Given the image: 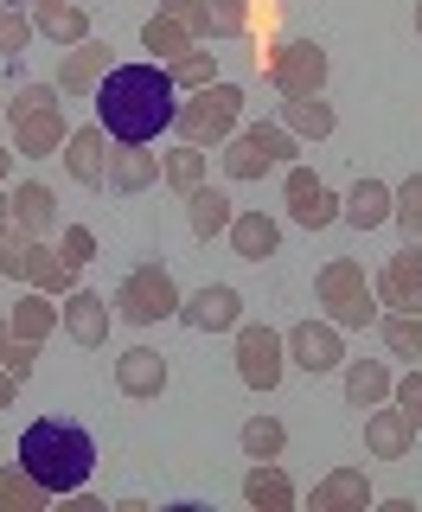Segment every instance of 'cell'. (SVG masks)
Instances as JSON below:
<instances>
[{
  "label": "cell",
  "instance_id": "obj_1",
  "mask_svg": "<svg viewBox=\"0 0 422 512\" xmlns=\"http://www.w3.org/2000/svg\"><path fill=\"white\" fill-rule=\"evenodd\" d=\"M173 116H180V90L167 64H109V77L96 84V122L109 141L148 148L160 141V128H173Z\"/></svg>",
  "mask_w": 422,
  "mask_h": 512
},
{
  "label": "cell",
  "instance_id": "obj_2",
  "mask_svg": "<svg viewBox=\"0 0 422 512\" xmlns=\"http://www.w3.org/2000/svg\"><path fill=\"white\" fill-rule=\"evenodd\" d=\"M20 468L39 480L52 500H71L96 468V442L84 423H64V416H39L20 436Z\"/></svg>",
  "mask_w": 422,
  "mask_h": 512
},
{
  "label": "cell",
  "instance_id": "obj_3",
  "mask_svg": "<svg viewBox=\"0 0 422 512\" xmlns=\"http://www.w3.org/2000/svg\"><path fill=\"white\" fill-rule=\"evenodd\" d=\"M7 122H13V154L26 160H52L64 141H71V122H64L58 84H26L7 96Z\"/></svg>",
  "mask_w": 422,
  "mask_h": 512
},
{
  "label": "cell",
  "instance_id": "obj_4",
  "mask_svg": "<svg viewBox=\"0 0 422 512\" xmlns=\"http://www.w3.org/2000/svg\"><path fill=\"white\" fill-rule=\"evenodd\" d=\"M314 295H320V308H327V320L339 333H346V327H378V288H371L365 263H352V256L320 263Z\"/></svg>",
  "mask_w": 422,
  "mask_h": 512
},
{
  "label": "cell",
  "instance_id": "obj_5",
  "mask_svg": "<svg viewBox=\"0 0 422 512\" xmlns=\"http://www.w3.org/2000/svg\"><path fill=\"white\" fill-rule=\"evenodd\" d=\"M180 282H173V269L167 263H135L122 276V288H116V320H128V327H154V320H173L180 314Z\"/></svg>",
  "mask_w": 422,
  "mask_h": 512
},
{
  "label": "cell",
  "instance_id": "obj_6",
  "mask_svg": "<svg viewBox=\"0 0 422 512\" xmlns=\"http://www.w3.org/2000/svg\"><path fill=\"white\" fill-rule=\"evenodd\" d=\"M243 122V90L237 84H205L192 90L180 103V116H173V128H180V141H192V148H205V141H231Z\"/></svg>",
  "mask_w": 422,
  "mask_h": 512
},
{
  "label": "cell",
  "instance_id": "obj_7",
  "mask_svg": "<svg viewBox=\"0 0 422 512\" xmlns=\"http://www.w3.org/2000/svg\"><path fill=\"white\" fill-rule=\"evenodd\" d=\"M218 160H224L231 180H263V173H275V167L295 160V135H288L282 122H250V128H237V135L224 141Z\"/></svg>",
  "mask_w": 422,
  "mask_h": 512
},
{
  "label": "cell",
  "instance_id": "obj_8",
  "mask_svg": "<svg viewBox=\"0 0 422 512\" xmlns=\"http://www.w3.org/2000/svg\"><path fill=\"white\" fill-rule=\"evenodd\" d=\"M327 71H333V58H327V45H314V39H288L282 52L269 58V84L282 96H320L327 90Z\"/></svg>",
  "mask_w": 422,
  "mask_h": 512
},
{
  "label": "cell",
  "instance_id": "obj_9",
  "mask_svg": "<svg viewBox=\"0 0 422 512\" xmlns=\"http://www.w3.org/2000/svg\"><path fill=\"white\" fill-rule=\"evenodd\" d=\"M167 20H180L192 39H243L250 32V7L243 0H160Z\"/></svg>",
  "mask_w": 422,
  "mask_h": 512
},
{
  "label": "cell",
  "instance_id": "obj_10",
  "mask_svg": "<svg viewBox=\"0 0 422 512\" xmlns=\"http://www.w3.org/2000/svg\"><path fill=\"white\" fill-rule=\"evenodd\" d=\"M288 372V340L275 327H237V378L250 391H275Z\"/></svg>",
  "mask_w": 422,
  "mask_h": 512
},
{
  "label": "cell",
  "instance_id": "obj_11",
  "mask_svg": "<svg viewBox=\"0 0 422 512\" xmlns=\"http://www.w3.org/2000/svg\"><path fill=\"white\" fill-rule=\"evenodd\" d=\"M378 308H391V314H422V237L416 244H403L391 263L378 269Z\"/></svg>",
  "mask_w": 422,
  "mask_h": 512
},
{
  "label": "cell",
  "instance_id": "obj_12",
  "mask_svg": "<svg viewBox=\"0 0 422 512\" xmlns=\"http://www.w3.org/2000/svg\"><path fill=\"white\" fill-rule=\"evenodd\" d=\"M282 340H288V365H301L307 378L339 372V365H346V340H339L333 320H301V327L282 333Z\"/></svg>",
  "mask_w": 422,
  "mask_h": 512
},
{
  "label": "cell",
  "instance_id": "obj_13",
  "mask_svg": "<svg viewBox=\"0 0 422 512\" xmlns=\"http://www.w3.org/2000/svg\"><path fill=\"white\" fill-rule=\"evenodd\" d=\"M173 320H186L192 333H237L243 327V295L231 282H205L199 295H186L180 301V314Z\"/></svg>",
  "mask_w": 422,
  "mask_h": 512
},
{
  "label": "cell",
  "instance_id": "obj_14",
  "mask_svg": "<svg viewBox=\"0 0 422 512\" xmlns=\"http://www.w3.org/2000/svg\"><path fill=\"white\" fill-rule=\"evenodd\" d=\"M288 218H295L301 231H327L339 218V192L320 180L314 167H288Z\"/></svg>",
  "mask_w": 422,
  "mask_h": 512
},
{
  "label": "cell",
  "instance_id": "obj_15",
  "mask_svg": "<svg viewBox=\"0 0 422 512\" xmlns=\"http://www.w3.org/2000/svg\"><path fill=\"white\" fill-rule=\"evenodd\" d=\"M416 416L410 410H384V404H371V416H365V448H371V455H378V461H410L416 455Z\"/></svg>",
  "mask_w": 422,
  "mask_h": 512
},
{
  "label": "cell",
  "instance_id": "obj_16",
  "mask_svg": "<svg viewBox=\"0 0 422 512\" xmlns=\"http://www.w3.org/2000/svg\"><path fill=\"white\" fill-rule=\"evenodd\" d=\"M116 391L135 397V404L160 397V391H167V359H160L154 346H128V352H116Z\"/></svg>",
  "mask_w": 422,
  "mask_h": 512
},
{
  "label": "cell",
  "instance_id": "obj_17",
  "mask_svg": "<svg viewBox=\"0 0 422 512\" xmlns=\"http://www.w3.org/2000/svg\"><path fill=\"white\" fill-rule=\"evenodd\" d=\"M160 180V154L154 148H128V141H116L109 148V167H103V186L122 192V199H135V192H148Z\"/></svg>",
  "mask_w": 422,
  "mask_h": 512
},
{
  "label": "cell",
  "instance_id": "obj_18",
  "mask_svg": "<svg viewBox=\"0 0 422 512\" xmlns=\"http://www.w3.org/2000/svg\"><path fill=\"white\" fill-rule=\"evenodd\" d=\"M58 320H64V333H71L77 346H103L116 308H109L103 295H90V288H71V295H64V308H58Z\"/></svg>",
  "mask_w": 422,
  "mask_h": 512
},
{
  "label": "cell",
  "instance_id": "obj_19",
  "mask_svg": "<svg viewBox=\"0 0 422 512\" xmlns=\"http://www.w3.org/2000/svg\"><path fill=\"white\" fill-rule=\"evenodd\" d=\"M103 77H109V45L84 39V45H71L64 64H58V96H96Z\"/></svg>",
  "mask_w": 422,
  "mask_h": 512
},
{
  "label": "cell",
  "instance_id": "obj_20",
  "mask_svg": "<svg viewBox=\"0 0 422 512\" xmlns=\"http://www.w3.org/2000/svg\"><path fill=\"white\" fill-rule=\"evenodd\" d=\"M103 167H109V135H103V122H90V128H71V141H64V173H71L77 186H103Z\"/></svg>",
  "mask_w": 422,
  "mask_h": 512
},
{
  "label": "cell",
  "instance_id": "obj_21",
  "mask_svg": "<svg viewBox=\"0 0 422 512\" xmlns=\"http://www.w3.org/2000/svg\"><path fill=\"white\" fill-rule=\"evenodd\" d=\"M7 199H13V224H20L26 237H39V244H45V237L58 231V192L45 186V180H20Z\"/></svg>",
  "mask_w": 422,
  "mask_h": 512
},
{
  "label": "cell",
  "instance_id": "obj_22",
  "mask_svg": "<svg viewBox=\"0 0 422 512\" xmlns=\"http://www.w3.org/2000/svg\"><path fill=\"white\" fill-rule=\"evenodd\" d=\"M224 237H231V250L243 256V263H263V256L282 250V224H275L269 212H237Z\"/></svg>",
  "mask_w": 422,
  "mask_h": 512
},
{
  "label": "cell",
  "instance_id": "obj_23",
  "mask_svg": "<svg viewBox=\"0 0 422 512\" xmlns=\"http://www.w3.org/2000/svg\"><path fill=\"white\" fill-rule=\"evenodd\" d=\"M339 218H346L352 231H378V224H391V186L365 173V180L339 199Z\"/></svg>",
  "mask_w": 422,
  "mask_h": 512
},
{
  "label": "cell",
  "instance_id": "obj_24",
  "mask_svg": "<svg viewBox=\"0 0 422 512\" xmlns=\"http://www.w3.org/2000/svg\"><path fill=\"white\" fill-rule=\"evenodd\" d=\"M371 506V480L365 468H333L314 487V512H365Z\"/></svg>",
  "mask_w": 422,
  "mask_h": 512
},
{
  "label": "cell",
  "instance_id": "obj_25",
  "mask_svg": "<svg viewBox=\"0 0 422 512\" xmlns=\"http://www.w3.org/2000/svg\"><path fill=\"white\" fill-rule=\"evenodd\" d=\"M32 32H45L52 45H84L90 39V13L71 7V0H39V7H32Z\"/></svg>",
  "mask_w": 422,
  "mask_h": 512
},
{
  "label": "cell",
  "instance_id": "obj_26",
  "mask_svg": "<svg viewBox=\"0 0 422 512\" xmlns=\"http://www.w3.org/2000/svg\"><path fill=\"white\" fill-rule=\"evenodd\" d=\"M282 128L295 141H327L339 116H333V103H320V96H282Z\"/></svg>",
  "mask_w": 422,
  "mask_h": 512
},
{
  "label": "cell",
  "instance_id": "obj_27",
  "mask_svg": "<svg viewBox=\"0 0 422 512\" xmlns=\"http://www.w3.org/2000/svg\"><path fill=\"white\" fill-rule=\"evenodd\" d=\"M243 500H250L256 512H288L295 506V480L275 468V461H256V468L243 474Z\"/></svg>",
  "mask_w": 422,
  "mask_h": 512
},
{
  "label": "cell",
  "instance_id": "obj_28",
  "mask_svg": "<svg viewBox=\"0 0 422 512\" xmlns=\"http://www.w3.org/2000/svg\"><path fill=\"white\" fill-rule=\"evenodd\" d=\"M231 199H224L218 186H199V192H186V224H192V237L199 244H211V237H224L231 231Z\"/></svg>",
  "mask_w": 422,
  "mask_h": 512
},
{
  "label": "cell",
  "instance_id": "obj_29",
  "mask_svg": "<svg viewBox=\"0 0 422 512\" xmlns=\"http://www.w3.org/2000/svg\"><path fill=\"white\" fill-rule=\"evenodd\" d=\"M391 365L384 359H352L346 365V404L352 410H371V404H384V397H391Z\"/></svg>",
  "mask_w": 422,
  "mask_h": 512
},
{
  "label": "cell",
  "instance_id": "obj_30",
  "mask_svg": "<svg viewBox=\"0 0 422 512\" xmlns=\"http://www.w3.org/2000/svg\"><path fill=\"white\" fill-rule=\"evenodd\" d=\"M26 282L45 288V295H71V288H77V269L64 263L52 244H39V237H32V250H26Z\"/></svg>",
  "mask_w": 422,
  "mask_h": 512
},
{
  "label": "cell",
  "instance_id": "obj_31",
  "mask_svg": "<svg viewBox=\"0 0 422 512\" xmlns=\"http://www.w3.org/2000/svg\"><path fill=\"white\" fill-rule=\"evenodd\" d=\"M7 327L20 333V340H32V346H39L45 333L58 327V308H52V295H45V288H32V295H20V301L7 308Z\"/></svg>",
  "mask_w": 422,
  "mask_h": 512
},
{
  "label": "cell",
  "instance_id": "obj_32",
  "mask_svg": "<svg viewBox=\"0 0 422 512\" xmlns=\"http://www.w3.org/2000/svg\"><path fill=\"white\" fill-rule=\"evenodd\" d=\"M45 506H52V493H45L20 461H7V468H0V512H45Z\"/></svg>",
  "mask_w": 422,
  "mask_h": 512
},
{
  "label": "cell",
  "instance_id": "obj_33",
  "mask_svg": "<svg viewBox=\"0 0 422 512\" xmlns=\"http://www.w3.org/2000/svg\"><path fill=\"white\" fill-rule=\"evenodd\" d=\"M160 180L180 192V199H186V192H199L205 186V154L192 148V141H180L173 154H160Z\"/></svg>",
  "mask_w": 422,
  "mask_h": 512
},
{
  "label": "cell",
  "instance_id": "obj_34",
  "mask_svg": "<svg viewBox=\"0 0 422 512\" xmlns=\"http://www.w3.org/2000/svg\"><path fill=\"white\" fill-rule=\"evenodd\" d=\"M141 45H148V52H154L160 64H173L180 52H192V45H199V39H192V32H186L180 20H167V13H154V20L141 26Z\"/></svg>",
  "mask_w": 422,
  "mask_h": 512
},
{
  "label": "cell",
  "instance_id": "obj_35",
  "mask_svg": "<svg viewBox=\"0 0 422 512\" xmlns=\"http://www.w3.org/2000/svg\"><path fill=\"white\" fill-rule=\"evenodd\" d=\"M167 77H173V90H205V84H218V52H199V45H192V52H180L167 64Z\"/></svg>",
  "mask_w": 422,
  "mask_h": 512
},
{
  "label": "cell",
  "instance_id": "obj_36",
  "mask_svg": "<svg viewBox=\"0 0 422 512\" xmlns=\"http://www.w3.org/2000/svg\"><path fill=\"white\" fill-rule=\"evenodd\" d=\"M378 340L397 359H422V314H378Z\"/></svg>",
  "mask_w": 422,
  "mask_h": 512
},
{
  "label": "cell",
  "instance_id": "obj_37",
  "mask_svg": "<svg viewBox=\"0 0 422 512\" xmlns=\"http://www.w3.org/2000/svg\"><path fill=\"white\" fill-rule=\"evenodd\" d=\"M282 448H288V429L275 416H250L243 423V455L250 461H282Z\"/></svg>",
  "mask_w": 422,
  "mask_h": 512
},
{
  "label": "cell",
  "instance_id": "obj_38",
  "mask_svg": "<svg viewBox=\"0 0 422 512\" xmlns=\"http://www.w3.org/2000/svg\"><path fill=\"white\" fill-rule=\"evenodd\" d=\"M391 224H397L403 237H410V244L422 237V173H410V180L391 192Z\"/></svg>",
  "mask_w": 422,
  "mask_h": 512
},
{
  "label": "cell",
  "instance_id": "obj_39",
  "mask_svg": "<svg viewBox=\"0 0 422 512\" xmlns=\"http://www.w3.org/2000/svg\"><path fill=\"white\" fill-rule=\"evenodd\" d=\"M26 45H32V13H20L7 0V7H0V58H20Z\"/></svg>",
  "mask_w": 422,
  "mask_h": 512
},
{
  "label": "cell",
  "instance_id": "obj_40",
  "mask_svg": "<svg viewBox=\"0 0 422 512\" xmlns=\"http://www.w3.org/2000/svg\"><path fill=\"white\" fill-rule=\"evenodd\" d=\"M32 359H39V346H32V340H20V333H13L7 320H0V365H7V372L26 384V378H32Z\"/></svg>",
  "mask_w": 422,
  "mask_h": 512
},
{
  "label": "cell",
  "instance_id": "obj_41",
  "mask_svg": "<svg viewBox=\"0 0 422 512\" xmlns=\"http://www.w3.org/2000/svg\"><path fill=\"white\" fill-rule=\"evenodd\" d=\"M26 250H32V237L13 224V231H0V276H13V282H26Z\"/></svg>",
  "mask_w": 422,
  "mask_h": 512
},
{
  "label": "cell",
  "instance_id": "obj_42",
  "mask_svg": "<svg viewBox=\"0 0 422 512\" xmlns=\"http://www.w3.org/2000/svg\"><path fill=\"white\" fill-rule=\"evenodd\" d=\"M58 256H64L71 269H84L90 256H96V237L84 231V224H64V231H58Z\"/></svg>",
  "mask_w": 422,
  "mask_h": 512
},
{
  "label": "cell",
  "instance_id": "obj_43",
  "mask_svg": "<svg viewBox=\"0 0 422 512\" xmlns=\"http://www.w3.org/2000/svg\"><path fill=\"white\" fill-rule=\"evenodd\" d=\"M391 397H397V404H403V410H410L416 423H422V365H416L410 378H397V384H391Z\"/></svg>",
  "mask_w": 422,
  "mask_h": 512
},
{
  "label": "cell",
  "instance_id": "obj_44",
  "mask_svg": "<svg viewBox=\"0 0 422 512\" xmlns=\"http://www.w3.org/2000/svg\"><path fill=\"white\" fill-rule=\"evenodd\" d=\"M13 397H20V378H13V372H7V365H0V410H7V404H13Z\"/></svg>",
  "mask_w": 422,
  "mask_h": 512
},
{
  "label": "cell",
  "instance_id": "obj_45",
  "mask_svg": "<svg viewBox=\"0 0 422 512\" xmlns=\"http://www.w3.org/2000/svg\"><path fill=\"white\" fill-rule=\"evenodd\" d=\"M0 231H13V199H0Z\"/></svg>",
  "mask_w": 422,
  "mask_h": 512
},
{
  "label": "cell",
  "instance_id": "obj_46",
  "mask_svg": "<svg viewBox=\"0 0 422 512\" xmlns=\"http://www.w3.org/2000/svg\"><path fill=\"white\" fill-rule=\"evenodd\" d=\"M7 167H13V154H7V141H0V186H7Z\"/></svg>",
  "mask_w": 422,
  "mask_h": 512
},
{
  "label": "cell",
  "instance_id": "obj_47",
  "mask_svg": "<svg viewBox=\"0 0 422 512\" xmlns=\"http://www.w3.org/2000/svg\"><path fill=\"white\" fill-rule=\"evenodd\" d=\"M416 39H422V0H416Z\"/></svg>",
  "mask_w": 422,
  "mask_h": 512
},
{
  "label": "cell",
  "instance_id": "obj_48",
  "mask_svg": "<svg viewBox=\"0 0 422 512\" xmlns=\"http://www.w3.org/2000/svg\"><path fill=\"white\" fill-rule=\"evenodd\" d=\"M32 7H39V0H32Z\"/></svg>",
  "mask_w": 422,
  "mask_h": 512
},
{
  "label": "cell",
  "instance_id": "obj_49",
  "mask_svg": "<svg viewBox=\"0 0 422 512\" xmlns=\"http://www.w3.org/2000/svg\"><path fill=\"white\" fill-rule=\"evenodd\" d=\"M0 103H7V96H0Z\"/></svg>",
  "mask_w": 422,
  "mask_h": 512
}]
</instances>
